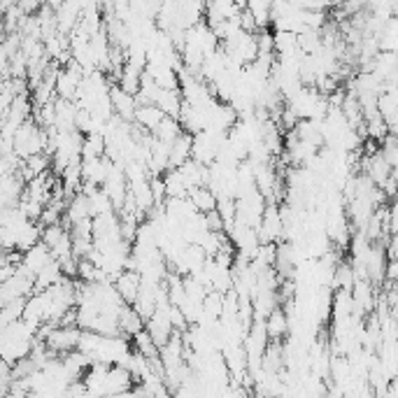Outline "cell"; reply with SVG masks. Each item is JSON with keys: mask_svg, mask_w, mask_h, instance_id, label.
Masks as SVG:
<instances>
[{"mask_svg": "<svg viewBox=\"0 0 398 398\" xmlns=\"http://www.w3.org/2000/svg\"><path fill=\"white\" fill-rule=\"evenodd\" d=\"M42 245L52 252L56 261L75 256V252H72V231L65 221L63 224H56V226L42 228Z\"/></svg>", "mask_w": 398, "mask_h": 398, "instance_id": "1", "label": "cell"}, {"mask_svg": "<svg viewBox=\"0 0 398 398\" xmlns=\"http://www.w3.org/2000/svg\"><path fill=\"white\" fill-rule=\"evenodd\" d=\"M110 98H112V105H114V114L119 119L129 124H135V112H137V98L131 93H126L122 87L114 84L112 91H110Z\"/></svg>", "mask_w": 398, "mask_h": 398, "instance_id": "2", "label": "cell"}, {"mask_svg": "<svg viewBox=\"0 0 398 398\" xmlns=\"http://www.w3.org/2000/svg\"><path fill=\"white\" fill-rule=\"evenodd\" d=\"M52 261H56V258H54L52 252L40 243V245H35L33 250H28L26 254H23V263H21V265L35 277V280H38V275H40L42 270H45Z\"/></svg>", "mask_w": 398, "mask_h": 398, "instance_id": "3", "label": "cell"}, {"mask_svg": "<svg viewBox=\"0 0 398 398\" xmlns=\"http://www.w3.org/2000/svg\"><path fill=\"white\" fill-rule=\"evenodd\" d=\"M114 287H117V291L122 294V298L126 300V305H133L137 300L142 291V277L140 273H133V270H126L114 280Z\"/></svg>", "mask_w": 398, "mask_h": 398, "instance_id": "4", "label": "cell"}, {"mask_svg": "<svg viewBox=\"0 0 398 398\" xmlns=\"http://www.w3.org/2000/svg\"><path fill=\"white\" fill-rule=\"evenodd\" d=\"M191 156H194V135L182 133L173 144H170V170L173 168H182L189 164Z\"/></svg>", "mask_w": 398, "mask_h": 398, "instance_id": "5", "label": "cell"}, {"mask_svg": "<svg viewBox=\"0 0 398 398\" xmlns=\"http://www.w3.org/2000/svg\"><path fill=\"white\" fill-rule=\"evenodd\" d=\"M265 331H268L270 342H280L289 331H291V322H289V315L285 307H277V310L265 319Z\"/></svg>", "mask_w": 398, "mask_h": 398, "instance_id": "6", "label": "cell"}, {"mask_svg": "<svg viewBox=\"0 0 398 398\" xmlns=\"http://www.w3.org/2000/svg\"><path fill=\"white\" fill-rule=\"evenodd\" d=\"M166 117H168V114L161 112L156 105H137L135 126H137V129H142V131H147V133H154Z\"/></svg>", "mask_w": 398, "mask_h": 398, "instance_id": "7", "label": "cell"}, {"mask_svg": "<svg viewBox=\"0 0 398 398\" xmlns=\"http://www.w3.org/2000/svg\"><path fill=\"white\" fill-rule=\"evenodd\" d=\"M189 201L194 203V208L198 210L201 214H210L219 208V198L214 196V191L210 186H198L189 194Z\"/></svg>", "mask_w": 398, "mask_h": 398, "instance_id": "8", "label": "cell"}, {"mask_svg": "<svg viewBox=\"0 0 398 398\" xmlns=\"http://www.w3.org/2000/svg\"><path fill=\"white\" fill-rule=\"evenodd\" d=\"M247 12L252 14V19L256 21L258 31H268V26L273 23V3H247Z\"/></svg>", "mask_w": 398, "mask_h": 398, "instance_id": "9", "label": "cell"}, {"mask_svg": "<svg viewBox=\"0 0 398 398\" xmlns=\"http://www.w3.org/2000/svg\"><path fill=\"white\" fill-rule=\"evenodd\" d=\"M184 133L182 129V124H179V119H175V117H166L164 122H161V126L156 129L152 135L154 137H159L161 142H168V144H173L175 140H177L179 135Z\"/></svg>", "mask_w": 398, "mask_h": 398, "instance_id": "10", "label": "cell"}]
</instances>
